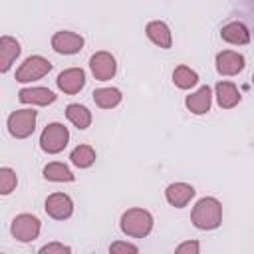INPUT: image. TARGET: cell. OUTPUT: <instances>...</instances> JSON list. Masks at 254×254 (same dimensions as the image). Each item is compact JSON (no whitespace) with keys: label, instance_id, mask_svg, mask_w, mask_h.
Here are the masks:
<instances>
[{"label":"cell","instance_id":"1","mask_svg":"<svg viewBox=\"0 0 254 254\" xmlns=\"http://www.w3.org/2000/svg\"><path fill=\"white\" fill-rule=\"evenodd\" d=\"M190 222L198 230H216L222 224V204L214 196H202L194 202Z\"/></svg>","mask_w":254,"mask_h":254},{"label":"cell","instance_id":"2","mask_svg":"<svg viewBox=\"0 0 254 254\" xmlns=\"http://www.w3.org/2000/svg\"><path fill=\"white\" fill-rule=\"evenodd\" d=\"M153 214L147 210V208H141V206H133V208H127L123 214H121V220H119V228L125 236H131V238H145L151 234L153 230Z\"/></svg>","mask_w":254,"mask_h":254},{"label":"cell","instance_id":"3","mask_svg":"<svg viewBox=\"0 0 254 254\" xmlns=\"http://www.w3.org/2000/svg\"><path fill=\"white\" fill-rule=\"evenodd\" d=\"M69 143V129L64 123H48L40 135V149L48 155L62 153Z\"/></svg>","mask_w":254,"mask_h":254},{"label":"cell","instance_id":"4","mask_svg":"<svg viewBox=\"0 0 254 254\" xmlns=\"http://www.w3.org/2000/svg\"><path fill=\"white\" fill-rule=\"evenodd\" d=\"M36 119H38V111L30 109V107L16 109L6 119L8 133L12 137H16V139H28L36 131Z\"/></svg>","mask_w":254,"mask_h":254},{"label":"cell","instance_id":"5","mask_svg":"<svg viewBox=\"0 0 254 254\" xmlns=\"http://www.w3.org/2000/svg\"><path fill=\"white\" fill-rule=\"evenodd\" d=\"M50 71H52V62L40 54H34V56H28L20 64V67L16 69V81L18 83H32L36 79H42Z\"/></svg>","mask_w":254,"mask_h":254},{"label":"cell","instance_id":"6","mask_svg":"<svg viewBox=\"0 0 254 254\" xmlns=\"http://www.w3.org/2000/svg\"><path fill=\"white\" fill-rule=\"evenodd\" d=\"M40 230H42V222L36 214H30V212H22V214H16L12 224H10V232L12 236L22 242V244H28V242H34L38 236H40Z\"/></svg>","mask_w":254,"mask_h":254},{"label":"cell","instance_id":"7","mask_svg":"<svg viewBox=\"0 0 254 254\" xmlns=\"http://www.w3.org/2000/svg\"><path fill=\"white\" fill-rule=\"evenodd\" d=\"M89 69L97 81H109L117 73V60L113 54L99 50L89 58Z\"/></svg>","mask_w":254,"mask_h":254},{"label":"cell","instance_id":"8","mask_svg":"<svg viewBox=\"0 0 254 254\" xmlns=\"http://www.w3.org/2000/svg\"><path fill=\"white\" fill-rule=\"evenodd\" d=\"M52 48L54 52L62 54V56H73V54H79L83 50V36L71 32V30H60L52 36Z\"/></svg>","mask_w":254,"mask_h":254},{"label":"cell","instance_id":"9","mask_svg":"<svg viewBox=\"0 0 254 254\" xmlns=\"http://www.w3.org/2000/svg\"><path fill=\"white\" fill-rule=\"evenodd\" d=\"M44 210L54 220H65L73 214V200L65 192H52L44 202Z\"/></svg>","mask_w":254,"mask_h":254},{"label":"cell","instance_id":"10","mask_svg":"<svg viewBox=\"0 0 254 254\" xmlns=\"http://www.w3.org/2000/svg\"><path fill=\"white\" fill-rule=\"evenodd\" d=\"M214 64H216V71L220 75L230 77V75H238L246 67V58L234 50H222L216 54Z\"/></svg>","mask_w":254,"mask_h":254},{"label":"cell","instance_id":"11","mask_svg":"<svg viewBox=\"0 0 254 254\" xmlns=\"http://www.w3.org/2000/svg\"><path fill=\"white\" fill-rule=\"evenodd\" d=\"M60 91L67 93V95H73V93H79L85 85V71L81 67H67L64 71H60L58 79H56Z\"/></svg>","mask_w":254,"mask_h":254},{"label":"cell","instance_id":"12","mask_svg":"<svg viewBox=\"0 0 254 254\" xmlns=\"http://www.w3.org/2000/svg\"><path fill=\"white\" fill-rule=\"evenodd\" d=\"M194 194H196V190L189 183H171L165 189V198L175 208H185L194 198Z\"/></svg>","mask_w":254,"mask_h":254},{"label":"cell","instance_id":"13","mask_svg":"<svg viewBox=\"0 0 254 254\" xmlns=\"http://www.w3.org/2000/svg\"><path fill=\"white\" fill-rule=\"evenodd\" d=\"M56 99H58V95L52 89L40 87V85H36V87H22L18 91V101L24 103V105H42L44 107V105L54 103Z\"/></svg>","mask_w":254,"mask_h":254},{"label":"cell","instance_id":"14","mask_svg":"<svg viewBox=\"0 0 254 254\" xmlns=\"http://www.w3.org/2000/svg\"><path fill=\"white\" fill-rule=\"evenodd\" d=\"M185 105L192 115H204L210 111L212 105V91L208 85H200L196 91L185 97Z\"/></svg>","mask_w":254,"mask_h":254},{"label":"cell","instance_id":"15","mask_svg":"<svg viewBox=\"0 0 254 254\" xmlns=\"http://www.w3.org/2000/svg\"><path fill=\"white\" fill-rule=\"evenodd\" d=\"M145 34H147V38H149L155 46H159V48H163V50H169V48L173 46L171 28H169L163 20H151V22H147Z\"/></svg>","mask_w":254,"mask_h":254},{"label":"cell","instance_id":"16","mask_svg":"<svg viewBox=\"0 0 254 254\" xmlns=\"http://www.w3.org/2000/svg\"><path fill=\"white\" fill-rule=\"evenodd\" d=\"M214 97H216V103L220 109H232L242 99L238 87L232 81H218L214 85Z\"/></svg>","mask_w":254,"mask_h":254},{"label":"cell","instance_id":"17","mask_svg":"<svg viewBox=\"0 0 254 254\" xmlns=\"http://www.w3.org/2000/svg\"><path fill=\"white\" fill-rule=\"evenodd\" d=\"M20 52H22V46L16 38L6 36V34L0 38V71L2 73H6L12 67V64L18 60Z\"/></svg>","mask_w":254,"mask_h":254},{"label":"cell","instance_id":"18","mask_svg":"<svg viewBox=\"0 0 254 254\" xmlns=\"http://www.w3.org/2000/svg\"><path fill=\"white\" fill-rule=\"evenodd\" d=\"M220 38L232 46H246L250 42V32L242 22H228L222 26Z\"/></svg>","mask_w":254,"mask_h":254},{"label":"cell","instance_id":"19","mask_svg":"<svg viewBox=\"0 0 254 254\" xmlns=\"http://www.w3.org/2000/svg\"><path fill=\"white\" fill-rule=\"evenodd\" d=\"M91 97H93V103L101 109H113L123 99V95L117 87H97V89H93Z\"/></svg>","mask_w":254,"mask_h":254},{"label":"cell","instance_id":"20","mask_svg":"<svg viewBox=\"0 0 254 254\" xmlns=\"http://www.w3.org/2000/svg\"><path fill=\"white\" fill-rule=\"evenodd\" d=\"M65 117H67V121L73 125V127H77L79 131H83V129H87L89 125H91V111L85 107V105H79V103H69L67 107H65Z\"/></svg>","mask_w":254,"mask_h":254},{"label":"cell","instance_id":"21","mask_svg":"<svg viewBox=\"0 0 254 254\" xmlns=\"http://www.w3.org/2000/svg\"><path fill=\"white\" fill-rule=\"evenodd\" d=\"M44 179L46 181H52V183H71L75 179V175L71 173V169L60 161H54V163H48L42 171Z\"/></svg>","mask_w":254,"mask_h":254},{"label":"cell","instance_id":"22","mask_svg":"<svg viewBox=\"0 0 254 254\" xmlns=\"http://www.w3.org/2000/svg\"><path fill=\"white\" fill-rule=\"evenodd\" d=\"M69 161L73 167L77 169H89L93 163H95V149L91 145H77L71 155H69Z\"/></svg>","mask_w":254,"mask_h":254},{"label":"cell","instance_id":"23","mask_svg":"<svg viewBox=\"0 0 254 254\" xmlns=\"http://www.w3.org/2000/svg\"><path fill=\"white\" fill-rule=\"evenodd\" d=\"M173 83L179 89H190L198 83V73L189 65H177L173 71Z\"/></svg>","mask_w":254,"mask_h":254},{"label":"cell","instance_id":"24","mask_svg":"<svg viewBox=\"0 0 254 254\" xmlns=\"http://www.w3.org/2000/svg\"><path fill=\"white\" fill-rule=\"evenodd\" d=\"M18 187V177H16V171L10 169V167H2L0 169V194H10L12 190H16Z\"/></svg>","mask_w":254,"mask_h":254},{"label":"cell","instance_id":"25","mask_svg":"<svg viewBox=\"0 0 254 254\" xmlns=\"http://www.w3.org/2000/svg\"><path fill=\"white\" fill-rule=\"evenodd\" d=\"M109 252L111 254H137L139 248L131 242H125V240H115L109 244Z\"/></svg>","mask_w":254,"mask_h":254},{"label":"cell","instance_id":"26","mask_svg":"<svg viewBox=\"0 0 254 254\" xmlns=\"http://www.w3.org/2000/svg\"><path fill=\"white\" fill-rule=\"evenodd\" d=\"M71 246L64 244V242H48L40 248V254H69Z\"/></svg>","mask_w":254,"mask_h":254},{"label":"cell","instance_id":"27","mask_svg":"<svg viewBox=\"0 0 254 254\" xmlns=\"http://www.w3.org/2000/svg\"><path fill=\"white\" fill-rule=\"evenodd\" d=\"M175 250L179 254H198L200 252V244H198V240H185Z\"/></svg>","mask_w":254,"mask_h":254},{"label":"cell","instance_id":"28","mask_svg":"<svg viewBox=\"0 0 254 254\" xmlns=\"http://www.w3.org/2000/svg\"><path fill=\"white\" fill-rule=\"evenodd\" d=\"M252 85H254V75H252Z\"/></svg>","mask_w":254,"mask_h":254}]
</instances>
